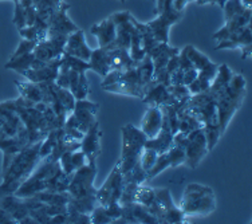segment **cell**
Segmentation results:
<instances>
[{
    "mask_svg": "<svg viewBox=\"0 0 252 224\" xmlns=\"http://www.w3.org/2000/svg\"><path fill=\"white\" fill-rule=\"evenodd\" d=\"M116 31L117 27L110 16L97 25L92 26V29H90V32L98 39L99 47H103V49L109 47L113 43V40L116 39Z\"/></svg>",
    "mask_w": 252,
    "mask_h": 224,
    "instance_id": "20",
    "label": "cell"
},
{
    "mask_svg": "<svg viewBox=\"0 0 252 224\" xmlns=\"http://www.w3.org/2000/svg\"><path fill=\"white\" fill-rule=\"evenodd\" d=\"M92 51L93 50L89 47L86 38H85V32L81 29L75 30L74 32L68 35L64 47H63V53L77 57V58L86 61V62L90 59Z\"/></svg>",
    "mask_w": 252,
    "mask_h": 224,
    "instance_id": "15",
    "label": "cell"
},
{
    "mask_svg": "<svg viewBox=\"0 0 252 224\" xmlns=\"http://www.w3.org/2000/svg\"><path fill=\"white\" fill-rule=\"evenodd\" d=\"M148 106H164V105H175L179 103L172 94L168 92V86L162 83L152 81L145 88V94L141 98Z\"/></svg>",
    "mask_w": 252,
    "mask_h": 224,
    "instance_id": "14",
    "label": "cell"
},
{
    "mask_svg": "<svg viewBox=\"0 0 252 224\" xmlns=\"http://www.w3.org/2000/svg\"><path fill=\"white\" fill-rule=\"evenodd\" d=\"M153 81L158 83H162L165 86H169L170 85V74L166 71V68H161L158 71H155L153 75Z\"/></svg>",
    "mask_w": 252,
    "mask_h": 224,
    "instance_id": "45",
    "label": "cell"
},
{
    "mask_svg": "<svg viewBox=\"0 0 252 224\" xmlns=\"http://www.w3.org/2000/svg\"><path fill=\"white\" fill-rule=\"evenodd\" d=\"M55 99L58 101L63 107L64 110L68 114H71L74 112V107H75V97L73 96V93L70 92L68 89L61 88V86H55Z\"/></svg>",
    "mask_w": 252,
    "mask_h": 224,
    "instance_id": "29",
    "label": "cell"
},
{
    "mask_svg": "<svg viewBox=\"0 0 252 224\" xmlns=\"http://www.w3.org/2000/svg\"><path fill=\"white\" fill-rule=\"evenodd\" d=\"M136 71L137 75H138L140 85L145 89L153 81V75H155V66H153V61H152L151 55L146 54L140 62H137Z\"/></svg>",
    "mask_w": 252,
    "mask_h": 224,
    "instance_id": "26",
    "label": "cell"
},
{
    "mask_svg": "<svg viewBox=\"0 0 252 224\" xmlns=\"http://www.w3.org/2000/svg\"><path fill=\"white\" fill-rule=\"evenodd\" d=\"M124 190V176H122L118 164L107 176L105 184L95 191V200L99 205H106L113 201H118Z\"/></svg>",
    "mask_w": 252,
    "mask_h": 224,
    "instance_id": "8",
    "label": "cell"
},
{
    "mask_svg": "<svg viewBox=\"0 0 252 224\" xmlns=\"http://www.w3.org/2000/svg\"><path fill=\"white\" fill-rule=\"evenodd\" d=\"M38 42H35V40H29V39H20V43L18 46V49L15 51L12 55H11V58H16V57H20V55H25V54H29V53H32L35 49V46H36Z\"/></svg>",
    "mask_w": 252,
    "mask_h": 224,
    "instance_id": "42",
    "label": "cell"
},
{
    "mask_svg": "<svg viewBox=\"0 0 252 224\" xmlns=\"http://www.w3.org/2000/svg\"><path fill=\"white\" fill-rule=\"evenodd\" d=\"M103 90L110 93H117V94H124V96H130V97H137L142 98L144 94H145V90L144 88H141L138 85H131V83L127 82H120L114 83V85H109V86H103Z\"/></svg>",
    "mask_w": 252,
    "mask_h": 224,
    "instance_id": "27",
    "label": "cell"
},
{
    "mask_svg": "<svg viewBox=\"0 0 252 224\" xmlns=\"http://www.w3.org/2000/svg\"><path fill=\"white\" fill-rule=\"evenodd\" d=\"M122 176H124V183H134L137 185H142L145 181H148V172L141 166L140 160L130 171L126 172L125 175Z\"/></svg>",
    "mask_w": 252,
    "mask_h": 224,
    "instance_id": "31",
    "label": "cell"
},
{
    "mask_svg": "<svg viewBox=\"0 0 252 224\" xmlns=\"http://www.w3.org/2000/svg\"><path fill=\"white\" fill-rule=\"evenodd\" d=\"M168 155H169L170 168H176V166L185 164V151L183 146L172 144V146L168 149Z\"/></svg>",
    "mask_w": 252,
    "mask_h": 224,
    "instance_id": "35",
    "label": "cell"
},
{
    "mask_svg": "<svg viewBox=\"0 0 252 224\" xmlns=\"http://www.w3.org/2000/svg\"><path fill=\"white\" fill-rule=\"evenodd\" d=\"M121 75H122V71H120V70H110V71L103 77V82H102L101 88L120 82V81H121Z\"/></svg>",
    "mask_w": 252,
    "mask_h": 224,
    "instance_id": "44",
    "label": "cell"
},
{
    "mask_svg": "<svg viewBox=\"0 0 252 224\" xmlns=\"http://www.w3.org/2000/svg\"><path fill=\"white\" fill-rule=\"evenodd\" d=\"M204 134H205V140H207V149L208 152L214 151V148L220 140V137L223 136V133L220 132L219 124H209V125H204Z\"/></svg>",
    "mask_w": 252,
    "mask_h": 224,
    "instance_id": "32",
    "label": "cell"
},
{
    "mask_svg": "<svg viewBox=\"0 0 252 224\" xmlns=\"http://www.w3.org/2000/svg\"><path fill=\"white\" fill-rule=\"evenodd\" d=\"M168 92L172 94V97L175 98L177 102H187L192 96L189 93L188 86H185V85H169Z\"/></svg>",
    "mask_w": 252,
    "mask_h": 224,
    "instance_id": "37",
    "label": "cell"
},
{
    "mask_svg": "<svg viewBox=\"0 0 252 224\" xmlns=\"http://www.w3.org/2000/svg\"><path fill=\"white\" fill-rule=\"evenodd\" d=\"M121 159L117 164H118V168H120L122 175H125L126 172L130 171L140 160L141 152L145 146L148 137L145 136V133L142 132L140 128H136L131 124H126L121 128Z\"/></svg>",
    "mask_w": 252,
    "mask_h": 224,
    "instance_id": "4",
    "label": "cell"
},
{
    "mask_svg": "<svg viewBox=\"0 0 252 224\" xmlns=\"http://www.w3.org/2000/svg\"><path fill=\"white\" fill-rule=\"evenodd\" d=\"M35 199L42 201L44 204H53V205H67L70 200V193L66 192H53V191H42L34 195Z\"/></svg>",
    "mask_w": 252,
    "mask_h": 224,
    "instance_id": "28",
    "label": "cell"
},
{
    "mask_svg": "<svg viewBox=\"0 0 252 224\" xmlns=\"http://www.w3.org/2000/svg\"><path fill=\"white\" fill-rule=\"evenodd\" d=\"M247 7H244L242 3V0H227L224 3V16H225V20H229L235 15L242 14L246 11Z\"/></svg>",
    "mask_w": 252,
    "mask_h": 224,
    "instance_id": "36",
    "label": "cell"
},
{
    "mask_svg": "<svg viewBox=\"0 0 252 224\" xmlns=\"http://www.w3.org/2000/svg\"><path fill=\"white\" fill-rule=\"evenodd\" d=\"M101 137L102 130L99 122H94L85 136L81 140V149L88 157L90 165H97V160L101 155Z\"/></svg>",
    "mask_w": 252,
    "mask_h": 224,
    "instance_id": "11",
    "label": "cell"
},
{
    "mask_svg": "<svg viewBox=\"0 0 252 224\" xmlns=\"http://www.w3.org/2000/svg\"><path fill=\"white\" fill-rule=\"evenodd\" d=\"M90 70L95 71L102 78L110 71V61H109V53L106 49L99 47L97 50H93L90 59L88 61Z\"/></svg>",
    "mask_w": 252,
    "mask_h": 224,
    "instance_id": "22",
    "label": "cell"
},
{
    "mask_svg": "<svg viewBox=\"0 0 252 224\" xmlns=\"http://www.w3.org/2000/svg\"><path fill=\"white\" fill-rule=\"evenodd\" d=\"M172 144H173V133H172L169 124L166 122V120L164 117V120H162V127H161V130L158 132V134L153 137V138H148L144 148L153 149L158 155H161V153L168 152V149L172 146Z\"/></svg>",
    "mask_w": 252,
    "mask_h": 224,
    "instance_id": "19",
    "label": "cell"
},
{
    "mask_svg": "<svg viewBox=\"0 0 252 224\" xmlns=\"http://www.w3.org/2000/svg\"><path fill=\"white\" fill-rule=\"evenodd\" d=\"M173 144L184 148L185 165L189 166L190 169H196L201 160L209 153L203 127L194 129L188 134L177 132L173 134Z\"/></svg>",
    "mask_w": 252,
    "mask_h": 224,
    "instance_id": "5",
    "label": "cell"
},
{
    "mask_svg": "<svg viewBox=\"0 0 252 224\" xmlns=\"http://www.w3.org/2000/svg\"><path fill=\"white\" fill-rule=\"evenodd\" d=\"M172 1L173 0H165L162 10L158 12V16L155 20L146 23L152 32H153V35H155L157 42L168 43L169 42V29L175 23H177L183 16V11L175 10Z\"/></svg>",
    "mask_w": 252,
    "mask_h": 224,
    "instance_id": "7",
    "label": "cell"
},
{
    "mask_svg": "<svg viewBox=\"0 0 252 224\" xmlns=\"http://www.w3.org/2000/svg\"><path fill=\"white\" fill-rule=\"evenodd\" d=\"M59 64H61V57L55 58L53 61H49L46 66L40 68H27L20 71L23 77L27 78V81L34 83L40 82H55V79L58 77Z\"/></svg>",
    "mask_w": 252,
    "mask_h": 224,
    "instance_id": "16",
    "label": "cell"
},
{
    "mask_svg": "<svg viewBox=\"0 0 252 224\" xmlns=\"http://www.w3.org/2000/svg\"><path fill=\"white\" fill-rule=\"evenodd\" d=\"M155 195L157 204L160 205V208L162 210V223L175 224L184 222L187 215L180 207L176 205L169 190L158 188V190H155Z\"/></svg>",
    "mask_w": 252,
    "mask_h": 224,
    "instance_id": "9",
    "label": "cell"
},
{
    "mask_svg": "<svg viewBox=\"0 0 252 224\" xmlns=\"http://www.w3.org/2000/svg\"><path fill=\"white\" fill-rule=\"evenodd\" d=\"M120 1H121V3H124V1H125V0H120Z\"/></svg>",
    "mask_w": 252,
    "mask_h": 224,
    "instance_id": "49",
    "label": "cell"
},
{
    "mask_svg": "<svg viewBox=\"0 0 252 224\" xmlns=\"http://www.w3.org/2000/svg\"><path fill=\"white\" fill-rule=\"evenodd\" d=\"M34 59L35 57L32 53L25 54V55H20V57L10 59V61L4 64V67L20 73V71H23V70H27V68L31 67V64H32Z\"/></svg>",
    "mask_w": 252,
    "mask_h": 224,
    "instance_id": "30",
    "label": "cell"
},
{
    "mask_svg": "<svg viewBox=\"0 0 252 224\" xmlns=\"http://www.w3.org/2000/svg\"><path fill=\"white\" fill-rule=\"evenodd\" d=\"M97 176V165H86L78 168L71 176V180L68 184L67 192L74 199H82L95 196L94 180Z\"/></svg>",
    "mask_w": 252,
    "mask_h": 224,
    "instance_id": "6",
    "label": "cell"
},
{
    "mask_svg": "<svg viewBox=\"0 0 252 224\" xmlns=\"http://www.w3.org/2000/svg\"><path fill=\"white\" fill-rule=\"evenodd\" d=\"M170 168V160H169V155H168V152H165V153H161L157 156V160L153 164L151 169L148 171V180H152V179H155L156 176L160 175L165 169H168Z\"/></svg>",
    "mask_w": 252,
    "mask_h": 224,
    "instance_id": "33",
    "label": "cell"
},
{
    "mask_svg": "<svg viewBox=\"0 0 252 224\" xmlns=\"http://www.w3.org/2000/svg\"><path fill=\"white\" fill-rule=\"evenodd\" d=\"M68 90L73 93L75 99H86L89 96V82L86 73H78L70 70L68 74Z\"/></svg>",
    "mask_w": 252,
    "mask_h": 224,
    "instance_id": "21",
    "label": "cell"
},
{
    "mask_svg": "<svg viewBox=\"0 0 252 224\" xmlns=\"http://www.w3.org/2000/svg\"><path fill=\"white\" fill-rule=\"evenodd\" d=\"M247 81L242 74L233 73L232 78L228 83V86L216 97V110H218V124L220 132L227 130L229 121L242 107L244 98L247 94L246 90Z\"/></svg>",
    "mask_w": 252,
    "mask_h": 224,
    "instance_id": "2",
    "label": "cell"
},
{
    "mask_svg": "<svg viewBox=\"0 0 252 224\" xmlns=\"http://www.w3.org/2000/svg\"><path fill=\"white\" fill-rule=\"evenodd\" d=\"M90 220H92V223L94 224L112 223V218L107 215L105 207L99 204L95 205V208L92 211V214H90Z\"/></svg>",
    "mask_w": 252,
    "mask_h": 224,
    "instance_id": "39",
    "label": "cell"
},
{
    "mask_svg": "<svg viewBox=\"0 0 252 224\" xmlns=\"http://www.w3.org/2000/svg\"><path fill=\"white\" fill-rule=\"evenodd\" d=\"M247 25H251V8H246V11L242 14L235 15L229 20H225V26L223 29L219 30L218 32H215L214 39L219 40V42L227 39L233 32H236L239 29Z\"/></svg>",
    "mask_w": 252,
    "mask_h": 224,
    "instance_id": "18",
    "label": "cell"
},
{
    "mask_svg": "<svg viewBox=\"0 0 252 224\" xmlns=\"http://www.w3.org/2000/svg\"><path fill=\"white\" fill-rule=\"evenodd\" d=\"M61 58L66 62V64L70 67V70H74V71H78V73H86V71L90 70L89 62L77 58V57H73V55H68V54L63 53Z\"/></svg>",
    "mask_w": 252,
    "mask_h": 224,
    "instance_id": "34",
    "label": "cell"
},
{
    "mask_svg": "<svg viewBox=\"0 0 252 224\" xmlns=\"http://www.w3.org/2000/svg\"><path fill=\"white\" fill-rule=\"evenodd\" d=\"M242 3L244 7H247V8H251V0H242Z\"/></svg>",
    "mask_w": 252,
    "mask_h": 224,
    "instance_id": "47",
    "label": "cell"
},
{
    "mask_svg": "<svg viewBox=\"0 0 252 224\" xmlns=\"http://www.w3.org/2000/svg\"><path fill=\"white\" fill-rule=\"evenodd\" d=\"M162 110L160 106H148V110L141 120L140 129L148 138H153L158 134L162 127Z\"/></svg>",
    "mask_w": 252,
    "mask_h": 224,
    "instance_id": "17",
    "label": "cell"
},
{
    "mask_svg": "<svg viewBox=\"0 0 252 224\" xmlns=\"http://www.w3.org/2000/svg\"><path fill=\"white\" fill-rule=\"evenodd\" d=\"M232 75L233 71L228 67V64H219L218 73L215 75L214 81H212V83H211V86H209V89L207 92L216 99V97H218L219 94L223 92L224 89L227 88L228 83H229V81L232 78Z\"/></svg>",
    "mask_w": 252,
    "mask_h": 224,
    "instance_id": "23",
    "label": "cell"
},
{
    "mask_svg": "<svg viewBox=\"0 0 252 224\" xmlns=\"http://www.w3.org/2000/svg\"><path fill=\"white\" fill-rule=\"evenodd\" d=\"M0 223H16V220L11 216V214H8L7 211H4L3 208H0Z\"/></svg>",
    "mask_w": 252,
    "mask_h": 224,
    "instance_id": "46",
    "label": "cell"
},
{
    "mask_svg": "<svg viewBox=\"0 0 252 224\" xmlns=\"http://www.w3.org/2000/svg\"><path fill=\"white\" fill-rule=\"evenodd\" d=\"M157 156H158V153H157L156 151H153V149H149V148H144L140 155L141 166H142V168H144V169L148 172L149 169H151L152 166H153V164L156 162V160H157Z\"/></svg>",
    "mask_w": 252,
    "mask_h": 224,
    "instance_id": "38",
    "label": "cell"
},
{
    "mask_svg": "<svg viewBox=\"0 0 252 224\" xmlns=\"http://www.w3.org/2000/svg\"><path fill=\"white\" fill-rule=\"evenodd\" d=\"M99 105L94 102H89L86 99H77L74 107L73 116L77 120L78 129L82 133H86L94 122H97V112Z\"/></svg>",
    "mask_w": 252,
    "mask_h": 224,
    "instance_id": "13",
    "label": "cell"
},
{
    "mask_svg": "<svg viewBox=\"0 0 252 224\" xmlns=\"http://www.w3.org/2000/svg\"><path fill=\"white\" fill-rule=\"evenodd\" d=\"M67 11L68 4L62 0L58 8L54 11V14L49 19L47 35H64V36H68L75 30H78L77 26L68 19Z\"/></svg>",
    "mask_w": 252,
    "mask_h": 224,
    "instance_id": "10",
    "label": "cell"
},
{
    "mask_svg": "<svg viewBox=\"0 0 252 224\" xmlns=\"http://www.w3.org/2000/svg\"><path fill=\"white\" fill-rule=\"evenodd\" d=\"M180 208L188 215H208L216 208V197L211 187L192 183L185 187Z\"/></svg>",
    "mask_w": 252,
    "mask_h": 224,
    "instance_id": "3",
    "label": "cell"
},
{
    "mask_svg": "<svg viewBox=\"0 0 252 224\" xmlns=\"http://www.w3.org/2000/svg\"><path fill=\"white\" fill-rule=\"evenodd\" d=\"M70 160H71V164H73L74 169H75V171H77L78 168H81V166L89 164L88 157H86V155L83 153L81 148H79V149H77V151H73L71 153H70Z\"/></svg>",
    "mask_w": 252,
    "mask_h": 224,
    "instance_id": "43",
    "label": "cell"
},
{
    "mask_svg": "<svg viewBox=\"0 0 252 224\" xmlns=\"http://www.w3.org/2000/svg\"><path fill=\"white\" fill-rule=\"evenodd\" d=\"M15 86L19 90L20 97H23L25 99H27V101H31V102L34 103L43 102L44 94L38 83L30 82V81H27V82L15 81Z\"/></svg>",
    "mask_w": 252,
    "mask_h": 224,
    "instance_id": "25",
    "label": "cell"
},
{
    "mask_svg": "<svg viewBox=\"0 0 252 224\" xmlns=\"http://www.w3.org/2000/svg\"><path fill=\"white\" fill-rule=\"evenodd\" d=\"M211 83L212 82L208 81V79L201 78V77L197 75V78L194 79L193 82L188 85V90L192 96H193V94H200V93L207 92L209 89V86H211Z\"/></svg>",
    "mask_w": 252,
    "mask_h": 224,
    "instance_id": "40",
    "label": "cell"
},
{
    "mask_svg": "<svg viewBox=\"0 0 252 224\" xmlns=\"http://www.w3.org/2000/svg\"><path fill=\"white\" fill-rule=\"evenodd\" d=\"M42 141L23 148L11 160L10 165L1 173L3 181L0 184V196L11 195L19 188V185L29 177L40 161L39 149Z\"/></svg>",
    "mask_w": 252,
    "mask_h": 224,
    "instance_id": "1",
    "label": "cell"
},
{
    "mask_svg": "<svg viewBox=\"0 0 252 224\" xmlns=\"http://www.w3.org/2000/svg\"><path fill=\"white\" fill-rule=\"evenodd\" d=\"M107 50L109 53V61H110V70H120L125 71L127 68H131L136 66L137 62H134L129 55V51L126 49H112Z\"/></svg>",
    "mask_w": 252,
    "mask_h": 224,
    "instance_id": "24",
    "label": "cell"
},
{
    "mask_svg": "<svg viewBox=\"0 0 252 224\" xmlns=\"http://www.w3.org/2000/svg\"><path fill=\"white\" fill-rule=\"evenodd\" d=\"M185 53L188 55L189 61L192 62L193 64V67L199 71V77L201 78L208 79V81H214L215 75L218 73V68L219 64L212 62L211 59L205 55V54L200 53L199 50L196 49L194 46L192 44H188V46H185Z\"/></svg>",
    "mask_w": 252,
    "mask_h": 224,
    "instance_id": "12",
    "label": "cell"
},
{
    "mask_svg": "<svg viewBox=\"0 0 252 224\" xmlns=\"http://www.w3.org/2000/svg\"><path fill=\"white\" fill-rule=\"evenodd\" d=\"M15 3V11H14V25L19 29L26 27V7L20 3V0L14 1Z\"/></svg>",
    "mask_w": 252,
    "mask_h": 224,
    "instance_id": "41",
    "label": "cell"
},
{
    "mask_svg": "<svg viewBox=\"0 0 252 224\" xmlns=\"http://www.w3.org/2000/svg\"><path fill=\"white\" fill-rule=\"evenodd\" d=\"M4 136H5V134L3 132H1V129H0V137H4Z\"/></svg>",
    "mask_w": 252,
    "mask_h": 224,
    "instance_id": "48",
    "label": "cell"
}]
</instances>
